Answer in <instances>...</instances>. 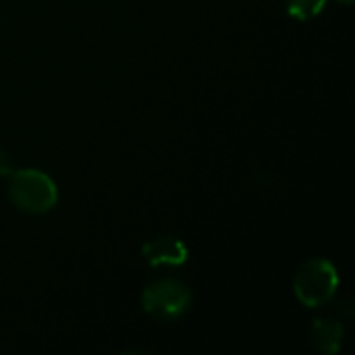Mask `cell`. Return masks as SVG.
<instances>
[{"label": "cell", "mask_w": 355, "mask_h": 355, "mask_svg": "<svg viewBox=\"0 0 355 355\" xmlns=\"http://www.w3.org/2000/svg\"><path fill=\"white\" fill-rule=\"evenodd\" d=\"M10 202L27 214H44L58 202L56 183L42 171H17L8 187Z\"/></svg>", "instance_id": "obj_1"}, {"label": "cell", "mask_w": 355, "mask_h": 355, "mask_svg": "<svg viewBox=\"0 0 355 355\" xmlns=\"http://www.w3.org/2000/svg\"><path fill=\"white\" fill-rule=\"evenodd\" d=\"M337 287H339V272L329 260L322 258L304 262L293 279L295 297L308 308H318L329 304L335 297Z\"/></svg>", "instance_id": "obj_2"}, {"label": "cell", "mask_w": 355, "mask_h": 355, "mask_svg": "<svg viewBox=\"0 0 355 355\" xmlns=\"http://www.w3.org/2000/svg\"><path fill=\"white\" fill-rule=\"evenodd\" d=\"M191 291L177 279H160L148 285L141 293V306L146 314L156 320H177L191 306Z\"/></svg>", "instance_id": "obj_3"}, {"label": "cell", "mask_w": 355, "mask_h": 355, "mask_svg": "<svg viewBox=\"0 0 355 355\" xmlns=\"http://www.w3.org/2000/svg\"><path fill=\"white\" fill-rule=\"evenodd\" d=\"M141 256L150 266H181L189 258L187 245L177 237H156L144 243Z\"/></svg>", "instance_id": "obj_4"}, {"label": "cell", "mask_w": 355, "mask_h": 355, "mask_svg": "<svg viewBox=\"0 0 355 355\" xmlns=\"http://www.w3.org/2000/svg\"><path fill=\"white\" fill-rule=\"evenodd\" d=\"M343 339H345V329L339 320L333 318H318L310 329V341L322 354H337L343 345Z\"/></svg>", "instance_id": "obj_5"}, {"label": "cell", "mask_w": 355, "mask_h": 355, "mask_svg": "<svg viewBox=\"0 0 355 355\" xmlns=\"http://www.w3.org/2000/svg\"><path fill=\"white\" fill-rule=\"evenodd\" d=\"M329 0H287V12L297 21H308L318 17Z\"/></svg>", "instance_id": "obj_6"}, {"label": "cell", "mask_w": 355, "mask_h": 355, "mask_svg": "<svg viewBox=\"0 0 355 355\" xmlns=\"http://www.w3.org/2000/svg\"><path fill=\"white\" fill-rule=\"evenodd\" d=\"M10 173H12V166H10L8 154L0 152V175H10Z\"/></svg>", "instance_id": "obj_7"}, {"label": "cell", "mask_w": 355, "mask_h": 355, "mask_svg": "<svg viewBox=\"0 0 355 355\" xmlns=\"http://www.w3.org/2000/svg\"><path fill=\"white\" fill-rule=\"evenodd\" d=\"M337 2H341V4H354V0H337Z\"/></svg>", "instance_id": "obj_8"}]
</instances>
